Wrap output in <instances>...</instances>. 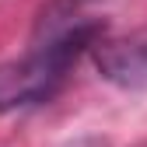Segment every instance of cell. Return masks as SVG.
Here are the masks:
<instances>
[{
    "label": "cell",
    "instance_id": "1",
    "mask_svg": "<svg viewBox=\"0 0 147 147\" xmlns=\"http://www.w3.org/2000/svg\"><path fill=\"white\" fill-rule=\"evenodd\" d=\"M105 35L102 21H74L63 32L49 35L21 60L0 63V112H25V109L46 105L56 98V91L67 84L70 70L81 63Z\"/></svg>",
    "mask_w": 147,
    "mask_h": 147
},
{
    "label": "cell",
    "instance_id": "2",
    "mask_svg": "<svg viewBox=\"0 0 147 147\" xmlns=\"http://www.w3.org/2000/svg\"><path fill=\"white\" fill-rule=\"evenodd\" d=\"M91 60L109 84L123 91H147V28L116 35V39L102 35L91 46Z\"/></svg>",
    "mask_w": 147,
    "mask_h": 147
}]
</instances>
